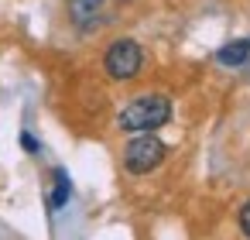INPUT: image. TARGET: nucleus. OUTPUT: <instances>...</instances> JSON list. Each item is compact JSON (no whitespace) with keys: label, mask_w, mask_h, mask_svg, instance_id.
<instances>
[{"label":"nucleus","mask_w":250,"mask_h":240,"mask_svg":"<svg viewBox=\"0 0 250 240\" xmlns=\"http://www.w3.org/2000/svg\"><path fill=\"white\" fill-rule=\"evenodd\" d=\"M171 120V100L161 93H144L134 96L120 113H117V127L124 134H151L158 127H165Z\"/></svg>","instance_id":"nucleus-1"},{"label":"nucleus","mask_w":250,"mask_h":240,"mask_svg":"<svg viewBox=\"0 0 250 240\" xmlns=\"http://www.w3.org/2000/svg\"><path fill=\"white\" fill-rule=\"evenodd\" d=\"M144 69V52L134 38H117L110 42L106 55H103V72L113 79V83H130L137 79Z\"/></svg>","instance_id":"nucleus-2"},{"label":"nucleus","mask_w":250,"mask_h":240,"mask_svg":"<svg viewBox=\"0 0 250 240\" xmlns=\"http://www.w3.org/2000/svg\"><path fill=\"white\" fill-rule=\"evenodd\" d=\"M165 158H168V148H165V141L154 137V134H134V141L124 148V168H127L130 175H147V172H154Z\"/></svg>","instance_id":"nucleus-3"},{"label":"nucleus","mask_w":250,"mask_h":240,"mask_svg":"<svg viewBox=\"0 0 250 240\" xmlns=\"http://www.w3.org/2000/svg\"><path fill=\"white\" fill-rule=\"evenodd\" d=\"M103 4L106 0H69V21L79 31H93L103 18Z\"/></svg>","instance_id":"nucleus-4"},{"label":"nucleus","mask_w":250,"mask_h":240,"mask_svg":"<svg viewBox=\"0 0 250 240\" xmlns=\"http://www.w3.org/2000/svg\"><path fill=\"white\" fill-rule=\"evenodd\" d=\"M250 59V42H229L216 52V62L219 65H243Z\"/></svg>","instance_id":"nucleus-5"},{"label":"nucleus","mask_w":250,"mask_h":240,"mask_svg":"<svg viewBox=\"0 0 250 240\" xmlns=\"http://www.w3.org/2000/svg\"><path fill=\"white\" fill-rule=\"evenodd\" d=\"M69 196H72V185H69V175H65L62 168H55V192H52V199H48V206H52V209H62V206L69 202Z\"/></svg>","instance_id":"nucleus-6"},{"label":"nucleus","mask_w":250,"mask_h":240,"mask_svg":"<svg viewBox=\"0 0 250 240\" xmlns=\"http://www.w3.org/2000/svg\"><path fill=\"white\" fill-rule=\"evenodd\" d=\"M240 230H243V237L250 240V199H247L243 209H240Z\"/></svg>","instance_id":"nucleus-7"},{"label":"nucleus","mask_w":250,"mask_h":240,"mask_svg":"<svg viewBox=\"0 0 250 240\" xmlns=\"http://www.w3.org/2000/svg\"><path fill=\"white\" fill-rule=\"evenodd\" d=\"M21 144H24V148H28V151H38V141H35V137H31V134H21Z\"/></svg>","instance_id":"nucleus-8"}]
</instances>
